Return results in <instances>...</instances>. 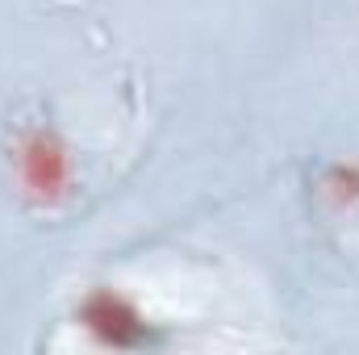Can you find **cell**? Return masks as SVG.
<instances>
[{
	"label": "cell",
	"mask_w": 359,
	"mask_h": 355,
	"mask_svg": "<svg viewBox=\"0 0 359 355\" xmlns=\"http://www.w3.org/2000/svg\"><path fill=\"white\" fill-rule=\"evenodd\" d=\"M8 159H13V176L25 201H34L38 209H55L63 201H72V184H76V163H72V147L46 126V121H21L13 126V142H8Z\"/></svg>",
	"instance_id": "obj_1"
}]
</instances>
